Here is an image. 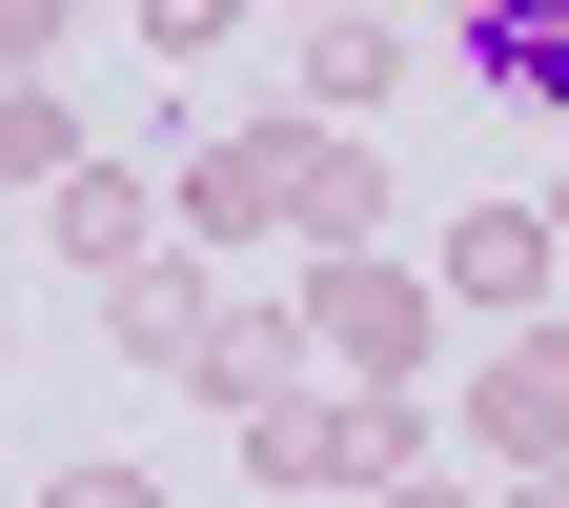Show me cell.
I'll return each instance as SVG.
<instances>
[{
	"instance_id": "cell-7",
	"label": "cell",
	"mask_w": 569,
	"mask_h": 508,
	"mask_svg": "<svg viewBox=\"0 0 569 508\" xmlns=\"http://www.w3.org/2000/svg\"><path fill=\"white\" fill-rule=\"evenodd\" d=\"M468 448L488 468H569V326H509L468 367Z\"/></svg>"
},
{
	"instance_id": "cell-8",
	"label": "cell",
	"mask_w": 569,
	"mask_h": 508,
	"mask_svg": "<svg viewBox=\"0 0 569 508\" xmlns=\"http://www.w3.org/2000/svg\"><path fill=\"white\" fill-rule=\"evenodd\" d=\"M183 245H284V122L183 142Z\"/></svg>"
},
{
	"instance_id": "cell-11",
	"label": "cell",
	"mask_w": 569,
	"mask_h": 508,
	"mask_svg": "<svg viewBox=\"0 0 569 508\" xmlns=\"http://www.w3.org/2000/svg\"><path fill=\"white\" fill-rule=\"evenodd\" d=\"M41 225H61V265H82V285H122V265H163V245H142V163H122V142H102V163H82V183L41 203Z\"/></svg>"
},
{
	"instance_id": "cell-6",
	"label": "cell",
	"mask_w": 569,
	"mask_h": 508,
	"mask_svg": "<svg viewBox=\"0 0 569 508\" xmlns=\"http://www.w3.org/2000/svg\"><path fill=\"white\" fill-rule=\"evenodd\" d=\"M448 61H468V102L569 122V0H448Z\"/></svg>"
},
{
	"instance_id": "cell-1",
	"label": "cell",
	"mask_w": 569,
	"mask_h": 508,
	"mask_svg": "<svg viewBox=\"0 0 569 508\" xmlns=\"http://www.w3.org/2000/svg\"><path fill=\"white\" fill-rule=\"evenodd\" d=\"M407 468H427V407L407 387H306V407L244 427V488L264 508H387Z\"/></svg>"
},
{
	"instance_id": "cell-19",
	"label": "cell",
	"mask_w": 569,
	"mask_h": 508,
	"mask_svg": "<svg viewBox=\"0 0 569 508\" xmlns=\"http://www.w3.org/2000/svg\"><path fill=\"white\" fill-rule=\"evenodd\" d=\"M549 245H569V183H549Z\"/></svg>"
},
{
	"instance_id": "cell-2",
	"label": "cell",
	"mask_w": 569,
	"mask_h": 508,
	"mask_svg": "<svg viewBox=\"0 0 569 508\" xmlns=\"http://www.w3.org/2000/svg\"><path fill=\"white\" fill-rule=\"evenodd\" d=\"M306 346H326L346 387H427L448 285H427V265H387V245H346V265H306Z\"/></svg>"
},
{
	"instance_id": "cell-20",
	"label": "cell",
	"mask_w": 569,
	"mask_h": 508,
	"mask_svg": "<svg viewBox=\"0 0 569 508\" xmlns=\"http://www.w3.org/2000/svg\"><path fill=\"white\" fill-rule=\"evenodd\" d=\"M0 367H21V326H0Z\"/></svg>"
},
{
	"instance_id": "cell-14",
	"label": "cell",
	"mask_w": 569,
	"mask_h": 508,
	"mask_svg": "<svg viewBox=\"0 0 569 508\" xmlns=\"http://www.w3.org/2000/svg\"><path fill=\"white\" fill-rule=\"evenodd\" d=\"M61 21H82V0H0V82H41V61H61Z\"/></svg>"
},
{
	"instance_id": "cell-9",
	"label": "cell",
	"mask_w": 569,
	"mask_h": 508,
	"mask_svg": "<svg viewBox=\"0 0 569 508\" xmlns=\"http://www.w3.org/2000/svg\"><path fill=\"white\" fill-rule=\"evenodd\" d=\"M203 326H224L203 245H163V265H122V285H102V346H122V367H203Z\"/></svg>"
},
{
	"instance_id": "cell-5",
	"label": "cell",
	"mask_w": 569,
	"mask_h": 508,
	"mask_svg": "<svg viewBox=\"0 0 569 508\" xmlns=\"http://www.w3.org/2000/svg\"><path fill=\"white\" fill-rule=\"evenodd\" d=\"M224 427H264V407H306V285H224V326H203V367H183Z\"/></svg>"
},
{
	"instance_id": "cell-16",
	"label": "cell",
	"mask_w": 569,
	"mask_h": 508,
	"mask_svg": "<svg viewBox=\"0 0 569 508\" xmlns=\"http://www.w3.org/2000/svg\"><path fill=\"white\" fill-rule=\"evenodd\" d=\"M387 508H468V468H407V488H387Z\"/></svg>"
},
{
	"instance_id": "cell-17",
	"label": "cell",
	"mask_w": 569,
	"mask_h": 508,
	"mask_svg": "<svg viewBox=\"0 0 569 508\" xmlns=\"http://www.w3.org/2000/svg\"><path fill=\"white\" fill-rule=\"evenodd\" d=\"M509 508H569V468H509Z\"/></svg>"
},
{
	"instance_id": "cell-3",
	"label": "cell",
	"mask_w": 569,
	"mask_h": 508,
	"mask_svg": "<svg viewBox=\"0 0 569 508\" xmlns=\"http://www.w3.org/2000/svg\"><path fill=\"white\" fill-rule=\"evenodd\" d=\"M284 245H306V265L387 245V142L367 122H306V102H284Z\"/></svg>"
},
{
	"instance_id": "cell-15",
	"label": "cell",
	"mask_w": 569,
	"mask_h": 508,
	"mask_svg": "<svg viewBox=\"0 0 569 508\" xmlns=\"http://www.w3.org/2000/svg\"><path fill=\"white\" fill-rule=\"evenodd\" d=\"M224 21H244V0H142V61H203Z\"/></svg>"
},
{
	"instance_id": "cell-12",
	"label": "cell",
	"mask_w": 569,
	"mask_h": 508,
	"mask_svg": "<svg viewBox=\"0 0 569 508\" xmlns=\"http://www.w3.org/2000/svg\"><path fill=\"white\" fill-rule=\"evenodd\" d=\"M82 163H102V142H82V102H61V82H0V203H61Z\"/></svg>"
},
{
	"instance_id": "cell-13",
	"label": "cell",
	"mask_w": 569,
	"mask_h": 508,
	"mask_svg": "<svg viewBox=\"0 0 569 508\" xmlns=\"http://www.w3.org/2000/svg\"><path fill=\"white\" fill-rule=\"evenodd\" d=\"M41 508H163V468H122V448H82V468H61Z\"/></svg>"
},
{
	"instance_id": "cell-18",
	"label": "cell",
	"mask_w": 569,
	"mask_h": 508,
	"mask_svg": "<svg viewBox=\"0 0 569 508\" xmlns=\"http://www.w3.org/2000/svg\"><path fill=\"white\" fill-rule=\"evenodd\" d=\"M284 21H346V0H284Z\"/></svg>"
},
{
	"instance_id": "cell-10",
	"label": "cell",
	"mask_w": 569,
	"mask_h": 508,
	"mask_svg": "<svg viewBox=\"0 0 569 508\" xmlns=\"http://www.w3.org/2000/svg\"><path fill=\"white\" fill-rule=\"evenodd\" d=\"M407 82V21H387V0H346V21H306V122H367Z\"/></svg>"
},
{
	"instance_id": "cell-4",
	"label": "cell",
	"mask_w": 569,
	"mask_h": 508,
	"mask_svg": "<svg viewBox=\"0 0 569 508\" xmlns=\"http://www.w3.org/2000/svg\"><path fill=\"white\" fill-rule=\"evenodd\" d=\"M427 285H448V306H468L488 346H509V326H549V285H569V245H549V203H468V225H448V265H427Z\"/></svg>"
}]
</instances>
